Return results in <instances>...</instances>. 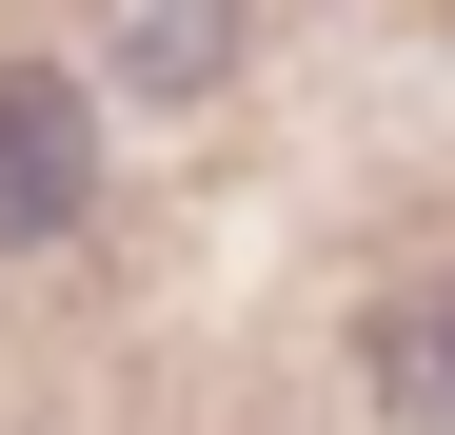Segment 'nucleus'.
Wrapping results in <instances>:
<instances>
[{
  "label": "nucleus",
  "instance_id": "nucleus-1",
  "mask_svg": "<svg viewBox=\"0 0 455 435\" xmlns=\"http://www.w3.org/2000/svg\"><path fill=\"white\" fill-rule=\"evenodd\" d=\"M80 198H100V99L40 80V59H0V257H40Z\"/></svg>",
  "mask_w": 455,
  "mask_h": 435
},
{
  "label": "nucleus",
  "instance_id": "nucleus-2",
  "mask_svg": "<svg viewBox=\"0 0 455 435\" xmlns=\"http://www.w3.org/2000/svg\"><path fill=\"white\" fill-rule=\"evenodd\" d=\"M100 59L139 99H198L218 59H238V0H100Z\"/></svg>",
  "mask_w": 455,
  "mask_h": 435
},
{
  "label": "nucleus",
  "instance_id": "nucleus-3",
  "mask_svg": "<svg viewBox=\"0 0 455 435\" xmlns=\"http://www.w3.org/2000/svg\"><path fill=\"white\" fill-rule=\"evenodd\" d=\"M376 415H396V435H455V277L376 297Z\"/></svg>",
  "mask_w": 455,
  "mask_h": 435
}]
</instances>
